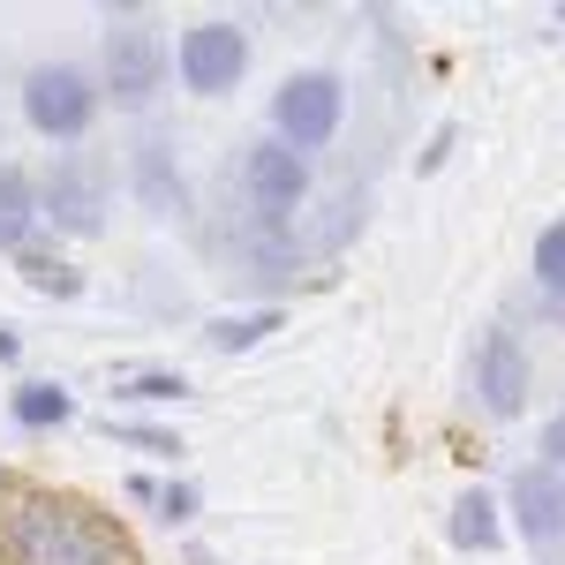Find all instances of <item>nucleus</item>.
Listing matches in <instances>:
<instances>
[{
  "label": "nucleus",
  "mask_w": 565,
  "mask_h": 565,
  "mask_svg": "<svg viewBox=\"0 0 565 565\" xmlns=\"http://www.w3.org/2000/svg\"><path fill=\"white\" fill-rule=\"evenodd\" d=\"M196 505H204V490H196L189 476H174V482L151 490V513H159L167 527H189V521H196Z\"/></svg>",
  "instance_id": "21"
},
{
  "label": "nucleus",
  "mask_w": 565,
  "mask_h": 565,
  "mask_svg": "<svg viewBox=\"0 0 565 565\" xmlns=\"http://www.w3.org/2000/svg\"><path fill=\"white\" fill-rule=\"evenodd\" d=\"M565 460V415H543V445H535V468H558Z\"/></svg>",
  "instance_id": "22"
},
{
  "label": "nucleus",
  "mask_w": 565,
  "mask_h": 565,
  "mask_svg": "<svg viewBox=\"0 0 565 565\" xmlns=\"http://www.w3.org/2000/svg\"><path fill=\"white\" fill-rule=\"evenodd\" d=\"M181 565H226V558H218V551H204V543H189V551H181Z\"/></svg>",
  "instance_id": "24"
},
{
  "label": "nucleus",
  "mask_w": 565,
  "mask_h": 565,
  "mask_svg": "<svg viewBox=\"0 0 565 565\" xmlns=\"http://www.w3.org/2000/svg\"><path fill=\"white\" fill-rule=\"evenodd\" d=\"M114 31H106V53H98V106H114V114H151L159 106V90L174 84V68H167V39L151 31V23H136V8L121 15H106Z\"/></svg>",
  "instance_id": "3"
},
{
  "label": "nucleus",
  "mask_w": 565,
  "mask_h": 565,
  "mask_svg": "<svg viewBox=\"0 0 565 565\" xmlns=\"http://www.w3.org/2000/svg\"><path fill=\"white\" fill-rule=\"evenodd\" d=\"M114 399H136V407H181L189 399V377L174 362H143V370H121L114 377Z\"/></svg>",
  "instance_id": "16"
},
{
  "label": "nucleus",
  "mask_w": 565,
  "mask_h": 565,
  "mask_svg": "<svg viewBox=\"0 0 565 565\" xmlns=\"http://www.w3.org/2000/svg\"><path fill=\"white\" fill-rule=\"evenodd\" d=\"M106 437H114V445H136L143 460H174V468H181V452H189V445H181V430H167V423H129V415H114V423H106Z\"/></svg>",
  "instance_id": "20"
},
{
  "label": "nucleus",
  "mask_w": 565,
  "mask_h": 565,
  "mask_svg": "<svg viewBox=\"0 0 565 565\" xmlns=\"http://www.w3.org/2000/svg\"><path fill=\"white\" fill-rule=\"evenodd\" d=\"M348 121V76L340 68H287V84L271 90V143L287 151H324Z\"/></svg>",
  "instance_id": "5"
},
{
  "label": "nucleus",
  "mask_w": 565,
  "mask_h": 565,
  "mask_svg": "<svg viewBox=\"0 0 565 565\" xmlns=\"http://www.w3.org/2000/svg\"><path fill=\"white\" fill-rule=\"evenodd\" d=\"M234 181H242V212L264 218V226H295V218H302V204L317 196L309 159H302V151H287V143H271V136L242 151Z\"/></svg>",
  "instance_id": "8"
},
{
  "label": "nucleus",
  "mask_w": 565,
  "mask_h": 565,
  "mask_svg": "<svg viewBox=\"0 0 565 565\" xmlns=\"http://www.w3.org/2000/svg\"><path fill=\"white\" fill-rule=\"evenodd\" d=\"M15 354H23V340H15V332L0 324V362H15Z\"/></svg>",
  "instance_id": "25"
},
{
  "label": "nucleus",
  "mask_w": 565,
  "mask_h": 565,
  "mask_svg": "<svg viewBox=\"0 0 565 565\" xmlns=\"http://www.w3.org/2000/svg\"><path fill=\"white\" fill-rule=\"evenodd\" d=\"M362 226H370V189L362 181H340V189H317L302 204L295 242H302V257H348Z\"/></svg>",
  "instance_id": "12"
},
{
  "label": "nucleus",
  "mask_w": 565,
  "mask_h": 565,
  "mask_svg": "<svg viewBox=\"0 0 565 565\" xmlns=\"http://www.w3.org/2000/svg\"><path fill=\"white\" fill-rule=\"evenodd\" d=\"M498 513L521 527V543L543 565H558V543H565V476H558V468L521 460V468H513V482H505V498H498Z\"/></svg>",
  "instance_id": "11"
},
{
  "label": "nucleus",
  "mask_w": 565,
  "mask_h": 565,
  "mask_svg": "<svg viewBox=\"0 0 565 565\" xmlns=\"http://www.w3.org/2000/svg\"><path fill=\"white\" fill-rule=\"evenodd\" d=\"M468 392L490 423H521L527 399H535V354L521 348L513 324H482L476 340V362H468Z\"/></svg>",
  "instance_id": "9"
},
{
  "label": "nucleus",
  "mask_w": 565,
  "mask_h": 565,
  "mask_svg": "<svg viewBox=\"0 0 565 565\" xmlns=\"http://www.w3.org/2000/svg\"><path fill=\"white\" fill-rule=\"evenodd\" d=\"M234 204H242V196H234ZM204 249H212V264L234 279V295H257V309H279V295L309 271L295 226H264V218H249V212L212 218V226H204Z\"/></svg>",
  "instance_id": "2"
},
{
  "label": "nucleus",
  "mask_w": 565,
  "mask_h": 565,
  "mask_svg": "<svg viewBox=\"0 0 565 565\" xmlns=\"http://www.w3.org/2000/svg\"><path fill=\"white\" fill-rule=\"evenodd\" d=\"M0 558L8 565H129L121 535L68 505V498H15L0 521Z\"/></svg>",
  "instance_id": "1"
},
{
  "label": "nucleus",
  "mask_w": 565,
  "mask_h": 565,
  "mask_svg": "<svg viewBox=\"0 0 565 565\" xmlns=\"http://www.w3.org/2000/svg\"><path fill=\"white\" fill-rule=\"evenodd\" d=\"M167 68L181 76V90L226 98V90H242V76H249V31H242L234 15H196V23H181V39L167 45Z\"/></svg>",
  "instance_id": "6"
},
{
  "label": "nucleus",
  "mask_w": 565,
  "mask_h": 565,
  "mask_svg": "<svg viewBox=\"0 0 565 565\" xmlns=\"http://www.w3.org/2000/svg\"><path fill=\"white\" fill-rule=\"evenodd\" d=\"M39 181V226L68 234V242H98L114 226V167L90 151H53V167Z\"/></svg>",
  "instance_id": "4"
},
{
  "label": "nucleus",
  "mask_w": 565,
  "mask_h": 565,
  "mask_svg": "<svg viewBox=\"0 0 565 565\" xmlns=\"http://www.w3.org/2000/svg\"><path fill=\"white\" fill-rule=\"evenodd\" d=\"M23 121L45 136V143H61V151H76L98 121V84H90V68L76 61H39L31 76H23Z\"/></svg>",
  "instance_id": "7"
},
{
  "label": "nucleus",
  "mask_w": 565,
  "mask_h": 565,
  "mask_svg": "<svg viewBox=\"0 0 565 565\" xmlns=\"http://www.w3.org/2000/svg\"><path fill=\"white\" fill-rule=\"evenodd\" d=\"M445 535H452V551H498L505 543V513H498V490H460L452 498V513H445Z\"/></svg>",
  "instance_id": "14"
},
{
  "label": "nucleus",
  "mask_w": 565,
  "mask_h": 565,
  "mask_svg": "<svg viewBox=\"0 0 565 565\" xmlns=\"http://www.w3.org/2000/svg\"><path fill=\"white\" fill-rule=\"evenodd\" d=\"M279 324H287L279 309H242V317H212V324H204V348H212V354H249V348H264V340H271Z\"/></svg>",
  "instance_id": "17"
},
{
  "label": "nucleus",
  "mask_w": 565,
  "mask_h": 565,
  "mask_svg": "<svg viewBox=\"0 0 565 565\" xmlns=\"http://www.w3.org/2000/svg\"><path fill=\"white\" fill-rule=\"evenodd\" d=\"M0 136H8V121H0Z\"/></svg>",
  "instance_id": "27"
},
{
  "label": "nucleus",
  "mask_w": 565,
  "mask_h": 565,
  "mask_svg": "<svg viewBox=\"0 0 565 565\" xmlns=\"http://www.w3.org/2000/svg\"><path fill=\"white\" fill-rule=\"evenodd\" d=\"M15 271H23L39 295H53V302H76V295H84V271H76L68 257H53V249H39V242L15 249Z\"/></svg>",
  "instance_id": "19"
},
{
  "label": "nucleus",
  "mask_w": 565,
  "mask_h": 565,
  "mask_svg": "<svg viewBox=\"0 0 565 565\" xmlns=\"http://www.w3.org/2000/svg\"><path fill=\"white\" fill-rule=\"evenodd\" d=\"M0 490H8V468H0Z\"/></svg>",
  "instance_id": "26"
},
{
  "label": "nucleus",
  "mask_w": 565,
  "mask_h": 565,
  "mask_svg": "<svg viewBox=\"0 0 565 565\" xmlns=\"http://www.w3.org/2000/svg\"><path fill=\"white\" fill-rule=\"evenodd\" d=\"M527 279H535V295H543V317H558V295H565V218H543L535 257H527Z\"/></svg>",
  "instance_id": "18"
},
{
  "label": "nucleus",
  "mask_w": 565,
  "mask_h": 565,
  "mask_svg": "<svg viewBox=\"0 0 565 565\" xmlns=\"http://www.w3.org/2000/svg\"><path fill=\"white\" fill-rule=\"evenodd\" d=\"M452 143H460V129H452V121H445V129L430 136V151H423V159H415V174H437V167H445V159H452Z\"/></svg>",
  "instance_id": "23"
},
{
  "label": "nucleus",
  "mask_w": 565,
  "mask_h": 565,
  "mask_svg": "<svg viewBox=\"0 0 565 565\" xmlns=\"http://www.w3.org/2000/svg\"><path fill=\"white\" fill-rule=\"evenodd\" d=\"M39 242V181L23 174L15 159H0V249H31Z\"/></svg>",
  "instance_id": "13"
},
{
  "label": "nucleus",
  "mask_w": 565,
  "mask_h": 565,
  "mask_svg": "<svg viewBox=\"0 0 565 565\" xmlns=\"http://www.w3.org/2000/svg\"><path fill=\"white\" fill-rule=\"evenodd\" d=\"M129 196L143 218H159V226H181V218L196 212V189H189V167H181L174 136L167 129H143L129 143Z\"/></svg>",
  "instance_id": "10"
},
{
  "label": "nucleus",
  "mask_w": 565,
  "mask_h": 565,
  "mask_svg": "<svg viewBox=\"0 0 565 565\" xmlns=\"http://www.w3.org/2000/svg\"><path fill=\"white\" fill-rule=\"evenodd\" d=\"M8 415H15V430H68L76 423V392L61 377H23L8 392Z\"/></svg>",
  "instance_id": "15"
}]
</instances>
